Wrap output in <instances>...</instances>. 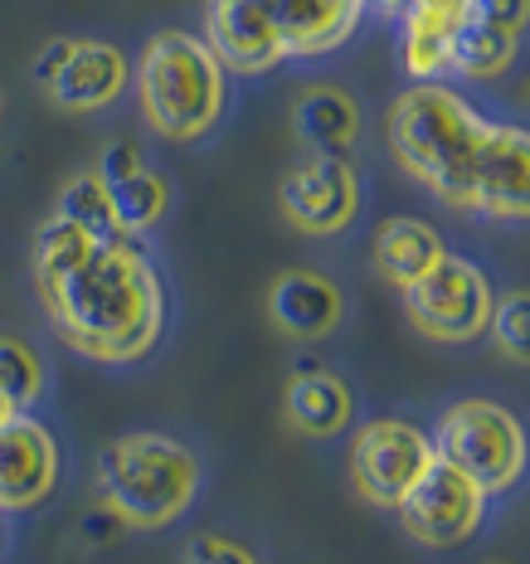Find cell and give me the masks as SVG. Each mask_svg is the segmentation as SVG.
I'll return each mask as SVG.
<instances>
[{
    "label": "cell",
    "mask_w": 530,
    "mask_h": 564,
    "mask_svg": "<svg viewBox=\"0 0 530 564\" xmlns=\"http://www.w3.org/2000/svg\"><path fill=\"white\" fill-rule=\"evenodd\" d=\"M385 147L394 166L447 209L501 225H521L530 215L526 127L477 112L447 84L399 93L385 112Z\"/></svg>",
    "instance_id": "6da1fadb"
},
{
    "label": "cell",
    "mask_w": 530,
    "mask_h": 564,
    "mask_svg": "<svg viewBox=\"0 0 530 564\" xmlns=\"http://www.w3.org/2000/svg\"><path fill=\"white\" fill-rule=\"evenodd\" d=\"M40 297L58 340L98 366H132L166 336V282L127 234L93 243L78 268L40 282Z\"/></svg>",
    "instance_id": "7a4b0ae2"
},
{
    "label": "cell",
    "mask_w": 530,
    "mask_h": 564,
    "mask_svg": "<svg viewBox=\"0 0 530 564\" xmlns=\"http://www.w3.org/2000/svg\"><path fill=\"white\" fill-rule=\"evenodd\" d=\"M141 117L166 141H199L219 127L229 102V74L199 34L161 30L137 58Z\"/></svg>",
    "instance_id": "3957f363"
},
{
    "label": "cell",
    "mask_w": 530,
    "mask_h": 564,
    "mask_svg": "<svg viewBox=\"0 0 530 564\" xmlns=\"http://www.w3.org/2000/svg\"><path fill=\"white\" fill-rule=\"evenodd\" d=\"M102 507L122 516L132 531H166L199 497V457L166 433H122L98 453L93 467Z\"/></svg>",
    "instance_id": "277c9868"
},
{
    "label": "cell",
    "mask_w": 530,
    "mask_h": 564,
    "mask_svg": "<svg viewBox=\"0 0 530 564\" xmlns=\"http://www.w3.org/2000/svg\"><path fill=\"white\" fill-rule=\"evenodd\" d=\"M433 453L473 477L487 497H501L526 473V429L497 399H457L439 414Z\"/></svg>",
    "instance_id": "5b68a950"
},
{
    "label": "cell",
    "mask_w": 530,
    "mask_h": 564,
    "mask_svg": "<svg viewBox=\"0 0 530 564\" xmlns=\"http://www.w3.org/2000/svg\"><path fill=\"white\" fill-rule=\"evenodd\" d=\"M404 297V316L419 336L439 340V346H467V340L487 336L491 307H497V288L482 273L473 258L443 253L439 263L409 288H399Z\"/></svg>",
    "instance_id": "8992f818"
},
{
    "label": "cell",
    "mask_w": 530,
    "mask_h": 564,
    "mask_svg": "<svg viewBox=\"0 0 530 564\" xmlns=\"http://www.w3.org/2000/svg\"><path fill=\"white\" fill-rule=\"evenodd\" d=\"M394 511H399V525L409 531V540H419L423 550H457L487 521V491L433 453V463L423 467L414 487L399 497Z\"/></svg>",
    "instance_id": "52a82bcc"
},
{
    "label": "cell",
    "mask_w": 530,
    "mask_h": 564,
    "mask_svg": "<svg viewBox=\"0 0 530 564\" xmlns=\"http://www.w3.org/2000/svg\"><path fill=\"white\" fill-rule=\"evenodd\" d=\"M346 463H350V487L360 491V501L394 511L399 497L433 463V438L409 419H370L350 438Z\"/></svg>",
    "instance_id": "ba28073f"
},
{
    "label": "cell",
    "mask_w": 530,
    "mask_h": 564,
    "mask_svg": "<svg viewBox=\"0 0 530 564\" xmlns=\"http://www.w3.org/2000/svg\"><path fill=\"white\" fill-rule=\"evenodd\" d=\"M278 209L292 229L312 234V239L346 234L360 215V171L350 166V156L312 151L302 166H292L278 181Z\"/></svg>",
    "instance_id": "9c48e42d"
},
{
    "label": "cell",
    "mask_w": 530,
    "mask_h": 564,
    "mask_svg": "<svg viewBox=\"0 0 530 564\" xmlns=\"http://www.w3.org/2000/svg\"><path fill=\"white\" fill-rule=\"evenodd\" d=\"M58 487V443L30 409L0 423V511H34Z\"/></svg>",
    "instance_id": "30bf717a"
},
{
    "label": "cell",
    "mask_w": 530,
    "mask_h": 564,
    "mask_svg": "<svg viewBox=\"0 0 530 564\" xmlns=\"http://www.w3.org/2000/svg\"><path fill=\"white\" fill-rule=\"evenodd\" d=\"M199 40L215 50L224 74L258 78V74H273L278 64H288L282 40L273 30V15H268L263 0H209L205 34H199Z\"/></svg>",
    "instance_id": "8fae6325"
},
{
    "label": "cell",
    "mask_w": 530,
    "mask_h": 564,
    "mask_svg": "<svg viewBox=\"0 0 530 564\" xmlns=\"http://www.w3.org/2000/svg\"><path fill=\"white\" fill-rule=\"evenodd\" d=\"M127 78H132V58L112 40H74L64 68L44 84V93L58 112H98L122 98Z\"/></svg>",
    "instance_id": "7c38bea8"
},
{
    "label": "cell",
    "mask_w": 530,
    "mask_h": 564,
    "mask_svg": "<svg viewBox=\"0 0 530 564\" xmlns=\"http://www.w3.org/2000/svg\"><path fill=\"white\" fill-rule=\"evenodd\" d=\"M288 58L332 54L356 34L365 0H263Z\"/></svg>",
    "instance_id": "4fadbf2b"
},
{
    "label": "cell",
    "mask_w": 530,
    "mask_h": 564,
    "mask_svg": "<svg viewBox=\"0 0 530 564\" xmlns=\"http://www.w3.org/2000/svg\"><path fill=\"white\" fill-rule=\"evenodd\" d=\"M268 316H273V326L282 336L322 340L346 316V292L322 273H282L268 288Z\"/></svg>",
    "instance_id": "5bb4252c"
},
{
    "label": "cell",
    "mask_w": 530,
    "mask_h": 564,
    "mask_svg": "<svg viewBox=\"0 0 530 564\" xmlns=\"http://www.w3.org/2000/svg\"><path fill=\"white\" fill-rule=\"evenodd\" d=\"M467 15V0H423L399 15V64L414 84H443L453 30Z\"/></svg>",
    "instance_id": "9a60e30c"
},
{
    "label": "cell",
    "mask_w": 530,
    "mask_h": 564,
    "mask_svg": "<svg viewBox=\"0 0 530 564\" xmlns=\"http://www.w3.org/2000/svg\"><path fill=\"white\" fill-rule=\"evenodd\" d=\"M282 414H288V423L302 438H336V433H346L350 419H356V394H350V384L340 380L336 370L307 366L292 375Z\"/></svg>",
    "instance_id": "2e32d148"
},
{
    "label": "cell",
    "mask_w": 530,
    "mask_h": 564,
    "mask_svg": "<svg viewBox=\"0 0 530 564\" xmlns=\"http://www.w3.org/2000/svg\"><path fill=\"white\" fill-rule=\"evenodd\" d=\"M292 132L302 147L326 151V156H350L360 137V102L356 93L336 88V84H312L298 93L292 102Z\"/></svg>",
    "instance_id": "e0dca14e"
},
{
    "label": "cell",
    "mask_w": 530,
    "mask_h": 564,
    "mask_svg": "<svg viewBox=\"0 0 530 564\" xmlns=\"http://www.w3.org/2000/svg\"><path fill=\"white\" fill-rule=\"evenodd\" d=\"M443 253H447L443 234L414 215L385 219L380 234H375V268H380V278L394 282V288H409L414 278H423Z\"/></svg>",
    "instance_id": "ac0fdd59"
},
{
    "label": "cell",
    "mask_w": 530,
    "mask_h": 564,
    "mask_svg": "<svg viewBox=\"0 0 530 564\" xmlns=\"http://www.w3.org/2000/svg\"><path fill=\"white\" fill-rule=\"evenodd\" d=\"M521 40L511 30H497L477 15H463L453 30V54H447V74L473 78V84H491V78L511 74Z\"/></svg>",
    "instance_id": "d6986e66"
},
{
    "label": "cell",
    "mask_w": 530,
    "mask_h": 564,
    "mask_svg": "<svg viewBox=\"0 0 530 564\" xmlns=\"http://www.w3.org/2000/svg\"><path fill=\"white\" fill-rule=\"evenodd\" d=\"M171 181L161 171L151 166H137L132 175H117V181H108V205H112V219L122 234H132V239H141L147 229H156L161 219L171 215Z\"/></svg>",
    "instance_id": "ffe728a7"
},
{
    "label": "cell",
    "mask_w": 530,
    "mask_h": 564,
    "mask_svg": "<svg viewBox=\"0 0 530 564\" xmlns=\"http://www.w3.org/2000/svg\"><path fill=\"white\" fill-rule=\"evenodd\" d=\"M54 215L74 219V225L84 229V234H93L98 243L122 239V229H117V219H112V205H108V185L98 181V171H78V175H68L64 191H58ZM127 239H132V234H127Z\"/></svg>",
    "instance_id": "44dd1931"
},
{
    "label": "cell",
    "mask_w": 530,
    "mask_h": 564,
    "mask_svg": "<svg viewBox=\"0 0 530 564\" xmlns=\"http://www.w3.org/2000/svg\"><path fill=\"white\" fill-rule=\"evenodd\" d=\"M93 234H84L74 225V219H64V215H50L40 229H34V282H54V278H64L68 268H78L84 258L93 253Z\"/></svg>",
    "instance_id": "7402d4cb"
},
{
    "label": "cell",
    "mask_w": 530,
    "mask_h": 564,
    "mask_svg": "<svg viewBox=\"0 0 530 564\" xmlns=\"http://www.w3.org/2000/svg\"><path fill=\"white\" fill-rule=\"evenodd\" d=\"M0 390L15 409H34L44 399V360L20 336H0Z\"/></svg>",
    "instance_id": "603a6c76"
},
{
    "label": "cell",
    "mask_w": 530,
    "mask_h": 564,
    "mask_svg": "<svg viewBox=\"0 0 530 564\" xmlns=\"http://www.w3.org/2000/svg\"><path fill=\"white\" fill-rule=\"evenodd\" d=\"M487 332L497 336V346H501V356H506V360L526 366V356H530V297H526L521 288L506 292V297H497Z\"/></svg>",
    "instance_id": "cb8c5ba5"
},
{
    "label": "cell",
    "mask_w": 530,
    "mask_h": 564,
    "mask_svg": "<svg viewBox=\"0 0 530 564\" xmlns=\"http://www.w3.org/2000/svg\"><path fill=\"white\" fill-rule=\"evenodd\" d=\"M467 15L487 20V25H497V30L521 34L526 20H530V0H467Z\"/></svg>",
    "instance_id": "d4e9b609"
},
{
    "label": "cell",
    "mask_w": 530,
    "mask_h": 564,
    "mask_svg": "<svg viewBox=\"0 0 530 564\" xmlns=\"http://www.w3.org/2000/svg\"><path fill=\"white\" fill-rule=\"evenodd\" d=\"M185 564H258L249 550L239 545V540H224V535H199L191 545V555Z\"/></svg>",
    "instance_id": "484cf974"
},
{
    "label": "cell",
    "mask_w": 530,
    "mask_h": 564,
    "mask_svg": "<svg viewBox=\"0 0 530 564\" xmlns=\"http://www.w3.org/2000/svg\"><path fill=\"white\" fill-rule=\"evenodd\" d=\"M137 166H147V161H141V151H137V141H112L108 151H102L98 156V181L108 185V181H117V175H132Z\"/></svg>",
    "instance_id": "4316f807"
},
{
    "label": "cell",
    "mask_w": 530,
    "mask_h": 564,
    "mask_svg": "<svg viewBox=\"0 0 530 564\" xmlns=\"http://www.w3.org/2000/svg\"><path fill=\"white\" fill-rule=\"evenodd\" d=\"M68 50H74V34H58V40H50L40 54H34V64H30V74H34V84H50V78L64 68V58H68Z\"/></svg>",
    "instance_id": "83f0119b"
},
{
    "label": "cell",
    "mask_w": 530,
    "mask_h": 564,
    "mask_svg": "<svg viewBox=\"0 0 530 564\" xmlns=\"http://www.w3.org/2000/svg\"><path fill=\"white\" fill-rule=\"evenodd\" d=\"M84 531L93 535V545H117V535H122V531H132V525H127V521H122V516H117V511L98 507V511H93L88 521H84Z\"/></svg>",
    "instance_id": "f1b7e54d"
},
{
    "label": "cell",
    "mask_w": 530,
    "mask_h": 564,
    "mask_svg": "<svg viewBox=\"0 0 530 564\" xmlns=\"http://www.w3.org/2000/svg\"><path fill=\"white\" fill-rule=\"evenodd\" d=\"M365 6H380L385 10V15H404V10H414V6H423V0H365Z\"/></svg>",
    "instance_id": "f546056e"
},
{
    "label": "cell",
    "mask_w": 530,
    "mask_h": 564,
    "mask_svg": "<svg viewBox=\"0 0 530 564\" xmlns=\"http://www.w3.org/2000/svg\"><path fill=\"white\" fill-rule=\"evenodd\" d=\"M10 414H15V404H10V399H6V390H0V423H6Z\"/></svg>",
    "instance_id": "4dcf8cb0"
},
{
    "label": "cell",
    "mask_w": 530,
    "mask_h": 564,
    "mask_svg": "<svg viewBox=\"0 0 530 564\" xmlns=\"http://www.w3.org/2000/svg\"><path fill=\"white\" fill-rule=\"evenodd\" d=\"M487 564H511V560H487Z\"/></svg>",
    "instance_id": "1f68e13d"
}]
</instances>
